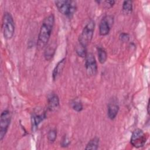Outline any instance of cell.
<instances>
[{
	"instance_id": "1",
	"label": "cell",
	"mask_w": 150,
	"mask_h": 150,
	"mask_svg": "<svg viewBox=\"0 0 150 150\" xmlns=\"http://www.w3.org/2000/svg\"><path fill=\"white\" fill-rule=\"evenodd\" d=\"M54 24V16L50 14L43 21L37 41V47L41 50L47 46L50 38Z\"/></svg>"
},
{
	"instance_id": "2",
	"label": "cell",
	"mask_w": 150,
	"mask_h": 150,
	"mask_svg": "<svg viewBox=\"0 0 150 150\" xmlns=\"http://www.w3.org/2000/svg\"><path fill=\"white\" fill-rule=\"evenodd\" d=\"M55 5L60 13L64 16L71 18L77 9L76 2L71 0L56 1Z\"/></svg>"
},
{
	"instance_id": "3",
	"label": "cell",
	"mask_w": 150,
	"mask_h": 150,
	"mask_svg": "<svg viewBox=\"0 0 150 150\" xmlns=\"http://www.w3.org/2000/svg\"><path fill=\"white\" fill-rule=\"evenodd\" d=\"M2 29L5 39H11L14 34L15 24L12 16L9 12H5L2 18Z\"/></svg>"
},
{
	"instance_id": "4",
	"label": "cell",
	"mask_w": 150,
	"mask_h": 150,
	"mask_svg": "<svg viewBox=\"0 0 150 150\" xmlns=\"http://www.w3.org/2000/svg\"><path fill=\"white\" fill-rule=\"evenodd\" d=\"M95 28V22L91 19L83 28L81 35L79 38V43L81 46L87 47L91 42Z\"/></svg>"
},
{
	"instance_id": "5",
	"label": "cell",
	"mask_w": 150,
	"mask_h": 150,
	"mask_svg": "<svg viewBox=\"0 0 150 150\" xmlns=\"http://www.w3.org/2000/svg\"><path fill=\"white\" fill-rule=\"evenodd\" d=\"M146 134L141 129L137 128L132 133L131 137V144L136 148L142 147L147 140Z\"/></svg>"
},
{
	"instance_id": "6",
	"label": "cell",
	"mask_w": 150,
	"mask_h": 150,
	"mask_svg": "<svg viewBox=\"0 0 150 150\" xmlns=\"http://www.w3.org/2000/svg\"><path fill=\"white\" fill-rule=\"evenodd\" d=\"M11 121V113L9 110H4L0 117V140L2 141L7 132Z\"/></svg>"
},
{
	"instance_id": "7",
	"label": "cell",
	"mask_w": 150,
	"mask_h": 150,
	"mask_svg": "<svg viewBox=\"0 0 150 150\" xmlns=\"http://www.w3.org/2000/svg\"><path fill=\"white\" fill-rule=\"evenodd\" d=\"M85 67L87 74L90 76H96L97 73V64L94 54L87 53L85 57Z\"/></svg>"
},
{
	"instance_id": "8",
	"label": "cell",
	"mask_w": 150,
	"mask_h": 150,
	"mask_svg": "<svg viewBox=\"0 0 150 150\" xmlns=\"http://www.w3.org/2000/svg\"><path fill=\"white\" fill-rule=\"evenodd\" d=\"M114 23V18L112 16L105 15L104 16L99 24V33L101 36L107 35Z\"/></svg>"
},
{
	"instance_id": "9",
	"label": "cell",
	"mask_w": 150,
	"mask_h": 150,
	"mask_svg": "<svg viewBox=\"0 0 150 150\" xmlns=\"http://www.w3.org/2000/svg\"><path fill=\"white\" fill-rule=\"evenodd\" d=\"M46 117V113L42 108L35 110L32 116V128H37L38 125Z\"/></svg>"
},
{
	"instance_id": "10",
	"label": "cell",
	"mask_w": 150,
	"mask_h": 150,
	"mask_svg": "<svg viewBox=\"0 0 150 150\" xmlns=\"http://www.w3.org/2000/svg\"><path fill=\"white\" fill-rule=\"evenodd\" d=\"M59 107V98L54 93L51 94L47 98V108L50 111L56 110Z\"/></svg>"
},
{
	"instance_id": "11",
	"label": "cell",
	"mask_w": 150,
	"mask_h": 150,
	"mask_svg": "<svg viewBox=\"0 0 150 150\" xmlns=\"http://www.w3.org/2000/svg\"><path fill=\"white\" fill-rule=\"evenodd\" d=\"M119 111V105L117 102L112 101L108 103L107 106V115L110 120H114Z\"/></svg>"
},
{
	"instance_id": "12",
	"label": "cell",
	"mask_w": 150,
	"mask_h": 150,
	"mask_svg": "<svg viewBox=\"0 0 150 150\" xmlns=\"http://www.w3.org/2000/svg\"><path fill=\"white\" fill-rule=\"evenodd\" d=\"M65 64H66V58H63V59L60 60L57 63V64L56 65L52 73V78L54 81L56 80L59 77L64 67Z\"/></svg>"
},
{
	"instance_id": "13",
	"label": "cell",
	"mask_w": 150,
	"mask_h": 150,
	"mask_svg": "<svg viewBox=\"0 0 150 150\" xmlns=\"http://www.w3.org/2000/svg\"><path fill=\"white\" fill-rule=\"evenodd\" d=\"M56 49V44L55 42L50 43L47 46H46L44 53V56L46 60H50L53 57Z\"/></svg>"
},
{
	"instance_id": "14",
	"label": "cell",
	"mask_w": 150,
	"mask_h": 150,
	"mask_svg": "<svg viewBox=\"0 0 150 150\" xmlns=\"http://www.w3.org/2000/svg\"><path fill=\"white\" fill-rule=\"evenodd\" d=\"M99 138L98 137H94L92 138L91 140L89 141L88 144L85 148V149H92V150H96L98 149L99 146Z\"/></svg>"
},
{
	"instance_id": "15",
	"label": "cell",
	"mask_w": 150,
	"mask_h": 150,
	"mask_svg": "<svg viewBox=\"0 0 150 150\" xmlns=\"http://www.w3.org/2000/svg\"><path fill=\"white\" fill-rule=\"evenodd\" d=\"M97 54L99 62L101 64H104L106 62L107 59V54L105 50L101 47H98Z\"/></svg>"
},
{
	"instance_id": "16",
	"label": "cell",
	"mask_w": 150,
	"mask_h": 150,
	"mask_svg": "<svg viewBox=\"0 0 150 150\" xmlns=\"http://www.w3.org/2000/svg\"><path fill=\"white\" fill-rule=\"evenodd\" d=\"M122 11L125 14L128 15L132 11V2L131 1H125L122 4Z\"/></svg>"
},
{
	"instance_id": "17",
	"label": "cell",
	"mask_w": 150,
	"mask_h": 150,
	"mask_svg": "<svg viewBox=\"0 0 150 150\" xmlns=\"http://www.w3.org/2000/svg\"><path fill=\"white\" fill-rule=\"evenodd\" d=\"M76 52L79 56L81 57H85L87 52L86 50V47L81 46V45L79 44L76 47Z\"/></svg>"
},
{
	"instance_id": "18",
	"label": "cell",
	"mask_w": 150,
	"mask_h": 150,
	"mask_svg": "<svg viewBox=\"0 0 150 150\" xmlns=\"http://www.w3.org/2000/svg\"><path fill=\"white\" fill-rule=\"evenodd\" d=\"M71 106L72 108L77 112H80L83 110L82 103L77 100H74L71 102Z\"/></svg>"
},
{
	"instance_id": "19",
	"label": "cell",
	"mask_w": 150,
	"mask_h": 150,
	"mask_svg": "<svg viewBox=\"0 0 150 150\" xmlns=\"http://www.w3.org/2000/svg\"><path fill=\"white\" fill-rule=\"evenodd\" d=\"M57 137V131L55 129H50L47 133V139L50 143H53Z\"/></svg>"
},
{
	"instance_id": "20",
	"label": "cell",
	"mask_w": 150,
	"mask_h": 150,
	"mask_svg": "<svg viewBox=\"0 0 150 150\" xmlns=\"http://www.w3.org/2000/svg\"><path fill=\"white\" fill-rule=\"evenodd\" d=\"M119 38L120 40L122 41V42H127L129 40V35L127 33L122 32L120 33L119 36Z\"/></svg>"
},
{
	"instance_id": "21",
	"label": "cell",
	"mask_w": 150,
	"mask_h": 150,
	"mask_svg": "<svg viewBox=\"0 0 150 150\" xmlns=\"http://www.w3.org/2000/svg\"><path fill=\"white\" fill-rule=\"evenodd\" d=\"M101 2L103 5V6L106 8H110L113 6V5L115 4V1H100Z\"/></svg>"
},
{
	"instance_id": "22",
	"label": "cell",
	"mask_w": 150,
	"mask_h": 150,
	"mask_svg": "<svg viewBox=\"0 0 150 150\" xmlns=\"http://www.w3.org/2000/svg\"><path fill=\"white\" fill-rule=\"evenodd\" d=\"M70 142V141L69 139L67 137L64 136L63 137V138L62 139V142H61V146H63V147L67 146L69 145Z\"/></svg>"
}]
</instances>
